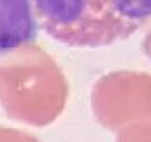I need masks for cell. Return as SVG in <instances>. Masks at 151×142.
I'll return each mask as SVG.
<instances>
[{
    "label": "cell",
    "mask_w": 151,
    "mask_h": 142,
    "mask_svg": "<svg viewBox=\"0 0 151 142\" xmlns=\"http://www.w3.org/2000/svg\"><path fill=\"white\" fill-rule=\"evenodd\" d=\"M33 4L43 32L69 47L114 44L151 20V0H33Z\"/></svg>",
    "instance_id": "6da1fadb"
},
{
    "label": "cell",
    "mask_w": 151,
    "mask_h": 142,
    "mask_svg": "<svg viewBox=\"0 0 151 142\" xmlns=\"http://www.w3.org/2000/svg\"><path fill=\"white\" fill-rule=\"evenodd\" d=\"M38 32L33 0H0V56L34 43Z\"/></svg>",
    "instance_id": "7a4b0ae2"
}]
</instances>
